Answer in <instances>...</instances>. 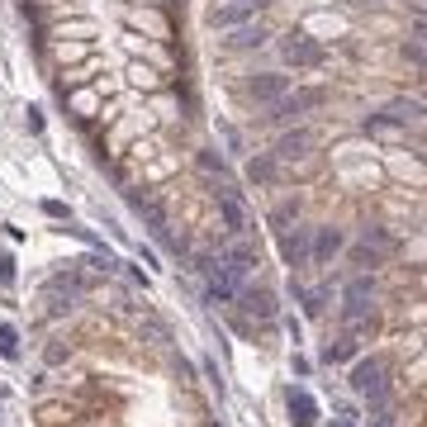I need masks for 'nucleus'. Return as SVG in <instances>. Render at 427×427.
<instances>
[{"mask_svg":"<svg viewBox=\"0 0 427 427\" xmlns=\"http://www.w3.org/2000/svg\"><path fill=\"white\" fill-rule=\"evenodd\" d=\"M285 91H290V81H285L280 72H261V76H252V81H247V95H252V100H261V105L280 100Z\"/></svg>","mask_w":427,"mask_h":427,"instance_id":"8","label":"nucleus"},{"mask_svg":"<svg viewBox=\"0 0 427 427\" xmlns=\"http://www.w3.org/2000/svg\"><path fill=\"white\" fill-rule=\"evenodd\" d=\"M370 300H375V280L370 275H351L347 290H342V318L347 323H361L370 314Z\"/></svg>","mask_w":427,"mask_h":427,"instance_id":"2","label":"nucleus"},{"mask_svg":"<svg viewBox=\"0 0 427 427\" xmlns=\"http://www.w3.org/2000/svg\"><path fill=\"white\" fill-rule=\"evenodd\" d=\"M195 271H200V275L209 280V300H233L237 290H242V285H237L233 275L223 271L219 256H195Z\"/></svg>","mask_w":427,"mask_h":427,"instance_id":"3","label":"nucleus"},{"mask_svg":"<svg viewBox=\"0 0 427 427\" xmlns=\"http://www.w3.org/2000/svg\"><path fill=\"white\" fill-rule=\"evenodd\" d=\"M219 214H223V228H228V233H247V228H252L242 195H219Z\"/></svg>","mask_w":427,"mask_h":427,"instance_id":"10","label":"nucleus"},{"mask_svg":"<svg viewBox=\"0 0 427 427\" xmlns=\"http://www.w3.org/2000/svg\"><path fill=\"white\" fill-rule=\"evenodd\" d=\"M15 252H0V285H5V290H10V285H15Z\"/></svg>","mask_w":427,"mask_h":427,"instance_id":"21","label":"nucleus"},{"mask_svg":"<svg viewBox=\"0 0 427 427\" xmlns=\"http://www.w3.org/2000/svg\"><path fill=\"white\" fill-rule=\"evenodd\" d=\"M365 247H370V252H375L380 261H385V256L394 252L399 242H394V237H389V233H385V228H365Z\"/></svg>","mask_w":427,"mask_h":427,"instance_id":"17","label":"nucleus"},{"mask_svg":"<svg viewBox=\"0 0 427 427\" xmlns=\"http://www.w3.org/2000/svg\"><path fill=\"white\" fill-rule=\"evenodd\" d=\"M242 5H247V10L256 15V10H261V5H271V0H242Z\"/></svg>","mask_w":427,"mask_h":427,"instance_id":"24","label":"nucleus"},{"mask_svg":"<svg viewBox=\"0 0 427 427\" xmlns=\"http://www.w3.org/2000/svg\"><path fill=\"white\" fill-rule=\"evenodd\" d=\"M275 176H280V161L271 157V152H256V157L247 161V181H252V186H275Z\"/></svg>","mask_w":427,"mask_h":427,"instance_id":"13","label":"nucleus"},{"mask_svg":"<svg viewBox=\"0 0 427 427\" xmlns=\"http://www.w3.org/2000/svg\"><path fill=\"white\" fill-rule=\"evenodd\" d=\"M309 147H314V133H309V128H290V133H280V142H275L271 157L275 161H295V157H304Z\"/></svg>","mask_w":427,"mask_h":427,"instance_id":"7","label":"nucleus"},{"mask_svg":"<svg viewBox=\"0 0 427 427\" xmlns=\"http://www.w3.org/2000/svg\"><path fill=\"white\" fill-rule=\"evenodd\" d=\"M195 161H200V171H209V176L219 171L223 176V152H219V147H200V157H195Z\"/></svg>","mask_w":427,"mask_h":427,"instance_id":"19","label":"nucleus"},{"mask_svg":"<svg viewBox=\"0 0 427 427\" xmlns=\"http://www.w3.org/2000/svg\"><path fill=\"white\" fill-rule=\"evenodd\" d=\"M0 356L5 361H19V332L10 323H0Z\"/></svg>","mask_w":427,"mask_h":427,"instance_id":"18","label":"nucleus"},{"mask_svg":"<svg viewBox=\"0 0 427 427\" xmlns=\"http://www.w3.org/2000/svg\"><path fill=\"white\" fill-rule=\"evenodd\" d=\"M261 43H266V29H261V24H237V29L228 33V47H237V52L261 47Z\"/></svg>","mask_w":427,"mask_h":427,"instance_id":"16","label":"nucleus"},{"mask_svg":"<svg viewBox=\"0 0 427 427\" xmlns=\"http://www.w3.org/2000/svg\"><path fill=\"white\" fill-rule=\"evenodd\" d=\"M385 119H389V124H418V119H423V100H389V105H385Z\"/></svg>","mask_w":427,"mask_h":427,"instance_id":"14","label":"nucleus"},{"mask_svg":"<svg viewBox=\"0 0 427 427\" xmlns=\"http://www.w3.org/2000/svg\"><path fill=\"white\" fill-rule=\"evenodd\" d=\"M323 100H328V95L318 91V86H314V91H295V95L285 91L280 100H271V114H266V119H275V124H285V119H295V114L314 110V105H323Z\"/></svg>","mask_w":427,"mask_h":427,"instance_id":"4","label":"nucleus"},{"mask_svg":"<svg viewBox=\"0 0 427 427\" xmlns=\"http://www.w3.org/2000/svg\"><path fill=\"white\" fill-rule=\"evenodd\" d=\"M290 423L295 427H314L318 423V404L309 389H290Z\"/></svg>","mask_w":427,"mask_h":427,"instance_id":"11","label":"nucleus"},{"mask_svg":"<svg viewBox=\"0 0 427 427\" xmlns=\"http://www.w3.org/2000/svg\"><path fill=\"white\" fill-rule=\"evenodd\" d=\"M370 427H399V423H394V418H389V413H380V418H375V423H370Z\"/></svg>","mask_w":427,"mask_h":427,"instance_id":"23","label":"nucleus"},{"mask_svg":"<svg viewBox=\"0 0 427 427\" xmlns=\"http://www.w3.org/2000/svg\"><path fill=\"white\" fill-rule=\"evenodd\" d=\"M237 300H242V309L252 318H275L280 314V304H275V295H271L266 285H256V290H237Z\"/></svg>","mask_w":427,"mask_h":427,"instance_id":"9","label":"nucleus"},{"mask_svg":"<svg viewBox=\"0 0 427 427\" xmlns=\"http://www.w3.org/2000/svg\"><path fill=\"white\" fill-rule=\"evenodd\" d=\"M280 57H285L290 67H323V57H328V47L318 43L314 33L295 29V33H285V38H280Z\"/></svg>","mask_w":427,"mask_h":427,"instance_id":"1","label":"nucleus"},{"mask_svg":"<svg viewBox=\"0 0 427 427\" xmlns=\"http://www.w3.org/2000/svg\"><path fill=\"white\" fill-rule=\"evenodd\" d=\"M280 256H285V266L300 271L304 261H309V228H300V233H285V237H280Z\"/></svg>","mask_w":427,"mask_h":427,"instance_id":"12","label":"nucleus"},{"mask_svg":"<svg viewBox=\"0 0 427 427\" xmlns=\"http://www.w3.org/2000/svg\"><path fill=\"white\" fill-rule=\"evenodd\" d=\"M43 214L47 219H67V205L62 200H43Z\"/></svg>","mask_w":427,"mask_h":427,"instance_id":"22","label":"nucleus"},{"mask_svg":"<svg viewBox=\"0 0 427 427\" xmlns=\"http://www.w3.org/2000/svg\"><path fill=\"white\" fill-rule=\"evenodd\" d=\"M219 261H223V271H228V275H233L237 285H242L256 266H261V256H256V247H252V242H228V247L219 252Z\"/></svg>","mask_w":427,"mask_h":427,"instance_id":"5","label":"nucleus"},{"mask_svg":"<svg viewBox=\"0 0 427 427\" xmlns=\"http://www.w3.org/2000/svg\"><path fill=\"white\" fill-rule=\"evenodd\" d=\"M309 233H314V247H309V256H314L318 266H323V261H332V256H337L342 247H347L342 228H309Z\"/></svg>","mask_w":427,"mask_h":427,"instance_id":"6","label":"nucleus"},{"mask_svg":"<svg viewBox=\"0 0 427 427\" xmlns=\"http://www.w3.org/2000/svg\"><path fill=\"white\" fill-rule=\"evenodd\" d=\"M247 19H252V10H247L242 0H233V5H219V10L209 15V24H214V29H237V24H247Z\"/></svg>","mask_w":427,"mask_h":427,"instance_id":"15","label":"nucleus"},{"mask_svg":"<svg viewBox=\"0 0 427 427\" xmlns=\"http://www.w3.org/2000/svg\"><path fill=\"white\" fill-rule=\"evenodd\" d=\"M295 300H304L309 314H323V290H300V285H295Z\"/></svg>","mask_w":427,"mask_h":427,"instance_id":"20","label":"nucleus"}]
</instances>
